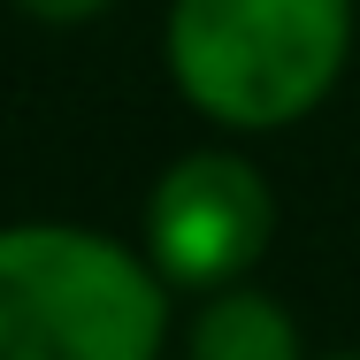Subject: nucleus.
<instances>
[{
	"label": "nucleus",
	"instance_id": "f03ea898",
	"mask_svg": "<svg viewBox=\"0 0 360 360\" xmlns=\"http://www.w3.org/2000/svg\"><path fill=\"white\" fill-rule=\"evenodd\" d=\"M161 276L123 245L23 222L0 230V360H153Z\"/></svg>",
	"mask_w": 360,
	"mask_h": 360
},
{
	"label": "nucleus",
	"instance_id": "f257e3e1",
	"mask_svg": "<svg viewBox=\"0 0 360 360\" xmlns=\"http://www.w3.org/2000/svg\"><path fill=\"white\" fill-rule=\"evenodd\" d=\"M353 8L345 0H176L169 70L200 115L230 131L299 123L345 70Z\"/></svg>",
	"mask_w": 360,
	"mask_h": 360
},
{
	"label": "nucleus",
	"instance_id": "39448f33",
	"mask_svg": "<svg viewBox=\"0 0 360 360\" xmlns=\"http://www.w3.org/2000/svg\"><path fill=\"white\" fill-rule=\"evenodd\" d=\"M23 15H39V23H84V15H100L108 0H15Z\"/></svg>",
	"mask_w": 360,
	"mask_h": 360
},
{
	"label": "nucleus",
	"instance_id": "20e7f679",
	"mask_svg": "<svg viewBox=\"0 0 360 360\" xmlns=\"http://www.w3.org/2000/svg\"><path fill=\"white\" fill-rule=\"evenodd\" d=\"M192 360H299V330L276 299L261 291H222L192 330Z\"/></svg>",
	"mask_w": 360,
	"mask_h": 360
},
{
	"label": "nucleus",
	"instance_id": "7ed1b4c3",
	"mask_svg": "<svg viewBox=\"0 0 360 360\" xmlns=\"http://www.w3.org/2000/svg\"><path fill=\"white\" fill-rule=\"evenodd\" d=\"M276 200L238 153H184L146 207L153 269L176 284H230L269 253Z\"/></svg>",
	"mask_w": 360,
	"mask_h": 360
}]
</instances>
